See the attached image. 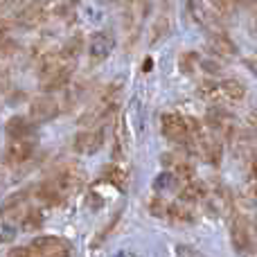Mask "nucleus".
Returning <instances> with one entry per match:
<instances>
[{"instance_id": "423d86ee", "label": "nucleus", "mask_w": 257, "mask_h": 257, "mask_svg": "<svg viewBox=\"0 0 257 257\" xmlns=\"http://www.w3.org/2000/svg\"><path fill=\"white\" fill-rule=\"evenodd\" d=\"M104 140H106V126L99 124V126H93V128H86V131L77 133L75 138V151L77 154H84V156H93L102 149Z\"/></svg>"}, {"instance_id": "7ed1b4c3", "label": "nucleus", "mask_w": 257, "mask_h": 257, "mask_svg": "<svg viewBox=\"0 0 257 257\" xmlns=\"http://www.w3.org/2000/svg\"><path fill=\"white\" fill-rule=\"evenodd\" d=\"M230 241L232 248L244 257H257V239H255V228L248 217L244 214H235L230 221Z\"/></svg>"}, {"instance_id": "a211bd4d", "label": "nucleus", "mask_w": 257, "mask_h": 257, "mask_svg": "<svg viewBox=\"0 0 257 257\" xmlns=\"http://www.w3.org/2000/svg\"><path fill=\"white\" fill-rule=\"evenodd\" d=\"M253 34L257 39V3H255V9H253Z\"/></svg>"}, {"instance_id": "ddd939ff", "label": "nucleus", "mask_w": 257, "mask_h": 257, "mask_svg": "<svg viewBox=\"0 0 257 257\" xmlns=\"http://www.w3.org/2000/svg\"><path fill=\"white\" fill-rule=\"evenodd\" d=\"M174 187H178V176L176 174L163 172V174H158V176L154 178V190L167 192V190H174Z\"/></svg>"}, {"instance_id": "6e6552de", "label": "nucleus", "mask_w": 257, "mask_h": 257, "mask_svg": "<svg viewBox=\"0 0 257 257\" xmlns=\"http://www.w3.org/2000/svg\"><path fill=\"white\" fill-rule=\"evenodd\" d=\"M21 219H18V212L12 208H3L0 210V244H7V241L16 239L18 230H21Z\"/></svg>"}, {"instance_id": "f257e3e1", "label": "nucleus", "mask_w": 257, "mask_h": 257, "mask_svg": "<svg viewBox=\"0 0 257 257\" xmlns=\"http://www.w3.org/2000/svg\"><path fill=\"white\" fill-rule=\"evenodd\" d=\"M199 95L205 102H241L246 97V86L239 79H208L199 86Z\"/></svg>"}, {"instance_id": "f8f14e48", "label": "nucleus", "mask_w": 257, "mask_h": 257, "mask_svg": "<svg viewBox=\"0 0 257 257\" xmlns=\"http://www.w3.org/2000/svg\"><path fill=\"white\" fill-rule=\"evenodd\" d=\"M210 50L219 57H235L237 54V48L230 39H228L223 32H210Z\"/></svg>"}, {"instance_id": "9b49d317", "label": "nucleus", "mask_w": 257, "mask_h": 257, "mask_svg": "<svg viewBox=\"0 0 257 257\" xmlns=\"http://www.w3.org/2000/svg\"><path fill=\"white\" fill-rule=\"evenodd\" d=\"M163 165L167 167V172H172V174H176L178 178H185V181H190L192 178V165L187 163L183 156H178V154H167V156H163Z\"/></svg>"}, {"instance_id": "1a4fd4ad", "label": "nucleus", "mask_w": 257, "mask_h": 257, "mask_svg": "<svg viewBox=\"0 0 257 257\" xmlns=\"http://www.w3.org/2000/svg\"><path fill=\"white\" fill-rule=\"evenodd\" d=\"M113 48H115V39H113L108 32H97V34H93L90 45H88L90 59H93V61H104V59L113 52Z\"/></svg>"}, {"instance_id": "4468645a", "label": "nucleus", "mask_w": 257, "mask_h": 257, "mask_svg": "<svg viewBox=\"0 0 257 257\" xmlns=\"http://www.w3.org/2000/svg\"><path fill=\"white\" fill-rule=\"evenodd\" d=\"M138 25V0H124V30L131 34Z\"/></svg>"}, {"instance_id": "39448f33", "label": "nucleus", "mask_w": 257, "mask_h": 257, "mask_svg": "<svg viewBox=\"0 0 257 257\" xmlns=\"http://www.w3.org/2000/svg\"><path fill=\"white\" fill-rule=\"evenodd\" d=\"M36 149V138L34 133H21V136H9L7 142V163H25L32 158Z\"/></svg>"}, {"instance_id": "0eeeda50", "label": "nucleus", "mask_w": 257, "mask_h": 257, "mask_svg": "<svg viewBox=\"0 0 257 257\" xmlns=\"http://www.w3.org/2000/svg\"><path fill=\"white\" fill-rule=\"evenodd\" d=\"M59 102L54 97H50V95H41V97H36L34 102L30 104V117L36 122H45V120H54V117L59 115Z\"/></svg>"}, {"instance_id": "dca6fc26", "label": "nucleus", "mask_w": 257, "mask_h": 257, "mask_svg": "<svg viewBox=\"0 0 257 257\" xmlns=\"http://www.w3.org/2000/svg\"><path fill=\"white\" fill-rule=\"evenodd\" d=\"M41 223H43V212L36 208H30V212L23 214L21 226L25 228V230H36V228H41Z\"/></svg>"}, {"instance_id": "20e7f679", "label": "nucleus", "mask_w": 257, "mask_h": 257, "mask_svg": "<svg viewBox=\"0 0 257 257\" xmlns=\"http://www.w3.org/2000/svg\"><path fill=\"white\" fill-rule=\"evenodd\" d=\"M190 14L196 25L210 32H221V14L208 3V0H187Z\"/></svg>"}, {"instance_id": "2eb2a0df", "label": "nucleus", "mask_w": 257, "mask_h": 257, "mask_svg": "<svg viewBox=\"0 0 257 257\" xmlns=\"http://www.w3.org/2000/svg\"><path fill=\"white\" fill-rule=\"evenodd\" d=\"M104 181H108V183H113L115 187L124 190V187H126V174L122 172L120 167H113V165H108V167L104 169Z\"/></svg>"}, {"instance_id": "f03ea898", "label": "nucleus", "mask_w": 257, "mask_h": 257, "mask_svg": "<svg viewBox=\"0 0 257 257\" xmlns=\"http://www.w3.org/2000/svg\"><path fill=\"white\" fill-rule=\"evenodd\" d=\"M199 126L201 124L196 120L183 117L178 113H165V115H160V131H163V136L172 142H178V145H190Z\"/></svg>"}, {"instance_id": "f3484780", "label": "nucleus", "mask_w": 257, "mask_h": 257, "mask_svg": "<svg viewBox=\"0 0 257 257\" xmlns=\"http://www.w3.org/2000/svg\"><path fill=\"white\" fill-rule=\"evenodd\" d=\"M250 176H253V183H257V156H253V163H250Z\"/></svg>"}, {"instance_id": "9d476101", "label": "nucleus", "mask_w": 257, "mask_h": 257, "mask_svg": "<svg viewBox=\"0 0 257 257\" xmlns=\"http://www.w3.org/2000/svg\"><path fill=\"white\" fill-rule=\"evenodd\" d=\"M208 126L210 131L214 133V136H226V138H232V133H235V124H232L230 115H226V113L221 111H212L208 113Z\"/></svg>"}]
</instances>
